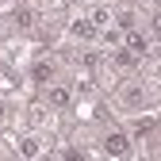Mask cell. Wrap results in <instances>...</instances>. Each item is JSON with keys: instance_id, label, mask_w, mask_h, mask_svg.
<instances>
[{"instance_id": "8", "label": "cell", "mask_w": 161, "mask_h": 161, "mask_svg": "<svg viewBox=\"0 0 161 161\" xmlns=\"http://www.w3.org/2000/svg\"><path fill=\"white\" fill-rule=\"evenodd\" d=\"M111 12H115V8H96V12H92L88 19H92L96 27H108V23H111Z\"/></svg>"}, {"instance_id": "4", "label": "cell", "mask_w": 161, "mask_h": 161, "mask_svg": "<svg viewBox=\"0 0 161 161\" xmlns=\"http://www.w3.org/2000/svg\"><path fill=\"white\" fill-rule=\"evenodd\" d=\"M31 80H35V85L54 80V62H35V65H31Z\"/></svg>"}, {"instance_id": "6", "label": "cell", "mask_w": 161, "mask_h": 161, "mask_svg": "<svg viewBox=\"0 0 161 161\" xmlns=\"http://www.w3.org/2000/svg\"><path fill=\"white\" fill-rule=\"evenodd\" d=\"M111 65H119V69H134V65H138V54H134V50H115V54H111Z\"/></svg>"}, {"instance_id": "2", "label": "cell", "mask_w": 161, "mask_h": 161, "mask_svg": "<svg viewBox=\"0 0 161 161\" xmlns=\"http://www.w3.org/2000/svg\"><path fill=\"white\" fill-rule=\"evenodd\" d=\"M119 100H123V108H142L146 104V85H123Z\"/></svg>"}, {"instance_id": "7", "label": "cell", "mask_w": 161, "mask_h": 161, "mask_svg": "<svg viewBox=\"0 0 161 161\" xmlns=\"http://www.w3.org/2000/svg\"><path fill=\"white\" fill-rule=\"evenodd\" d=\"M19 153H23V157H38V153H42V142H38L35 134H27L23 142H19Z\"/></svg>"}, {"instance_id": "1", "label": "cell", "mask_w": 161, "mask_h": 161, "mask_svg": "<svg viewBox=\"0 0 161 161\" xmlns=\"http://www.w3.org/2000/svg\"><path fill=\"white\" fill-rule=\"evenodd\" d=\"M104 153H108V157H123V153H130V138H127L123 130H108V134H104Z\"/></svg>"}, {"instance_id": "3", "label": "cell", "mask_w": 161, "mask_h": 161, "mask_svg": "<svg viewBox=\"0 0 161 161\" xmlns=\"http://www.w3.org/2000/svg\"><path fill=\"white\" fill-rule=\"evenodd\" d=\"M46 104H50L54 111H65V108L73 104V92H69L65 85H54V88H46Z\"/></svg>"}, {"instance_id": "5", "label": "cell", "mask_w": 161, "mask_h": 161, "mask_svg": "<svg viewBox=\"0 0 161 161\" xmlns=\"http://www.w3.org/2000/svg\"><path fill=\"white\" fill-rule=\"evenodd\" d=\"M69 31H73V38H96L100 27L92 23V19H73V27H69Z\"/></svg>"}]
</instances>
